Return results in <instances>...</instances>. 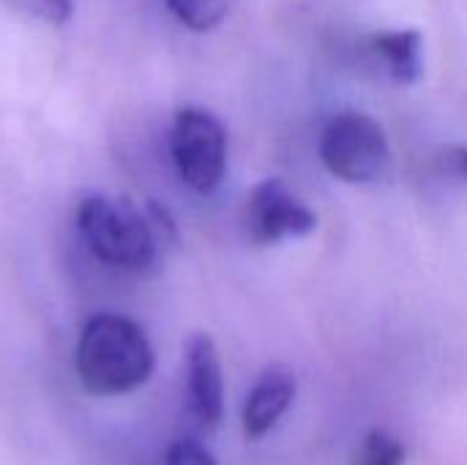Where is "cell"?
I'll use <instances>...</instances> for the list:
<instances>
[{"label":"cell","instance_id":"6da1fadb","mask_svg":"<svg viewBox=\"0 0 467 465\" xmlns=\"http://www.w3.org/2000/svg\"><path fill=\"white\" fill-rule=\"evenodd\" d=\"M153 365L148 334L126 315L99 312L79 332L74 367L90 395H129L150 378Z\"/></svg>","mask_w":467,"mask_h":465},{"label":"cell","instance_id":"7a4b0ae2","mask_svg":"<svg viewBox=\"0 0 467 465\" xmlns=\"http://www.w3.org/2000/svg\"><path fill=\"white\" fill-rule=\"evenodd\" d=\"M77 225L88 249L107 266L148 271L156 263V233L134 206L90 195L77 208Z\"/></svg>","mask_w":467,"mask_h":465},{"label":"cell","instance_id":"3957f363","mask_svg":"<svg viewBox=\"0 0 467 465\" xmlns=\"http://www.w3.org/2000/svg\"><path fill=\"white\" fill-rule=\"evenodd\" d=\"M326 170L348 184H375L391 170V148L380 123L364 112L334 115L320 134Z\"/></svg>","mask_w":467,"mask_h":465},{"label":"cell","instance_id":"277c9868","mask_svg":"<svg viewBox=\"0 0 467 465\" xmlns=\"http://www.w3.org/2000/svg\"><path fill=\"white\" fill-rule=\"evenodd\" d=\"M170 151L183 184L211 195L227 173V132L216 115L200 107L178 110L170 132Z\"/></svg>","mask_w":467,"mask_h":465},{"label":"cell","instance_id":"5b68a950","mask_svg":"<svg viewBox=\"0 0 467 465\" xmlns=\"http://www.w3.org/2000/svg\"><path fill=\"white\" fill-rule=\"evenodd\" d=\"M244 225L254 244H279L315 230L317 217L279 181L268 178L252 189L244 208Z\"/></svg>","mask_w":467,"mask_h":465},{"label":"cell","instance_id":"8992f818","mask_svg":"<svg viewBox=\"0 0 467 465\" xmlns=\"http://www.w3.org/2000/svg\"><path fill=\"white\" fill-rule=\"evenodd\" d=\"M186 403L205 430L219 428L224 414V381L216 345L208 334H192L186 343Z\"/></svg>","mask_w":467,"mask_h":465},{"label":"cell","instance_id":"52a82bcc","mask_svg":"<svg viewBox=\"0 0 467 465\" xmlns=\"http://www.w3.org/2000/svg\"><path fill=\"white\" fill-rule=\"evenodd\" d=\"M296 389H298L296 375L290 370H282V367L265 370L246 395L244 417H241L244 436L249 441H260L263 436H268L293 406Z\"/></svg>","mask_w":467,"mask_h":465},{"label":"cell","instance_id":"ba28073f","mask_svg":"<svg viewBox=\"0 0 467 465\" xmlns=\"http://www.w3.org/2000/svg\"><path fill=\"white\" fill-rule=\"evenodd\" d=\"M367 52L400 85H410L421 77L424 60L419 30H380L367 41Z\"/></svg>","mask_w":467,"mask_h":465},{"label":"cell","instance_id":"9c48e42d","mask_svg":"<svg viewBox=\"0 0 467 465\" xmlns=\"http://www.w3.org/2000/svg\"><path fill=\"white\" fill-rule=\"evenodd\" d=\"M167 8L178 22L192 30H211L227 14V0H167Z\"/></svg>","mask_w":467,"mask_h":465},{"label":"cell","instance_id":"30bf717a","mask_svg":"<svg viewBox=\"0 0 467 465\" xmlns=\"http://www.w3.org/2000/svg\"><path fill=\"white\" fill-rule=\"evenodd\" d=\"M353 465H405V447L389 430H369Z\"/></svg>","mask_w":467,"mask_h":465},{"label":"cell","instance_id":"8fae6325","mask_svg":"<svg viewBox=\"0 0 467 465\" xmlns=\"http://www.w3.org/2000/svg\"><path fill=\"white\" fill-rule=\"evenodd\" d=\"M8 3L14 8L25 11L27 16L41 19V22H49V25L68 22V16L74 11V3L71 0H8Z\"/></svg>","mask_w":467,"mask_h":465},{"label":"cell","instance_id":"7c38bea8","mask_svg":"<svg viewBox=\"0 0 467 465\" xmlns=\"http://www.w3.org/2000/svg\"><path fill=\"white\" fill-rule=\"evenodd\" d=\"M167 465H216L213 455L194 439H181L170 447Z\"/></svg>","mask_w":467,"mask_h":465},{"label":"cell","instance_id":"4fadbf2b","mask_svg":"<svg viewBox=\"0 0 467 465\" xmlns=\"http://www.w3.org/2000/svg\"><path fill=\"white\" fill-rule=\"evenodd\" d=\"M438 167L454 178H462L467 181V148L465 145H449L441 151L438 156Z\"/></svg>","mask_w":467,"mask_h":465}]
</instances>
